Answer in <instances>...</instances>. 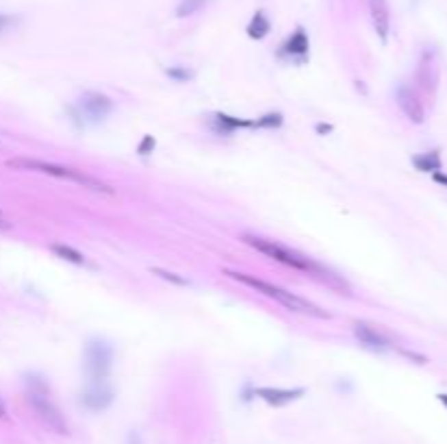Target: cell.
Instances as JSON below:
<instances>
[{
	"label": "cell",
	"mask_w": 447,
	"mask_h": 444,
	"mask_svg": "<svg viewBox=\"0 0 447 444\" xmlns=\"http://www.w3.org/2000/svg\"><path fill=\"white\" fill-rule=\"evenodd\" d=\"M5 229H11V222L3 216V211H0V231H5Z\"/></svg>",
	"instance_id": "obj_26"
},
{
	"label": "cell",
	"mask_w": 447,
	"mask_h": 444,
	"mask_svg": "<svg viewBox=\"0 0 447 444\" xmlns=\"http://www.w3.org/2000/svg\"><path fill=\"white\" fill-rule=\"evenodd\" d=\"M434 179H437L439 183H445V185H447V177H443V174H434Z\"/></svg>",
	"instance_id": "obj_28"
},
{
	"label": "cell",
	"mask_w": 447,
	"mask_h": 444,
	"mask_svg": "<svg viewBox=\"0 0 447 444\" xmlns=\"http://www.w3.org/2000/svg\"><path fill=\"white\" fill-rule=\"evenodd\" d=\"M212 129H214V133L218 135H231L233 131H238V129H253V120H244V118H236V116L218 112L212 118Z\"/></svg>",
	"instance_id": "obj_14"
},
{
	"label": "cell",
	"mask_w": 447,
	"mask_h": 444,
	"mask_svg": "<svg viewBox=\"0 0 447 444\" xmlns=\"http://www.w3.org/2000/svg\"><path fill=\"white\" fill-rule=\"evenodd\" d=\"M205 3H207V0H181L179 7H177V16L179 18L192 16V14H196L199 9H203Z\"/></svg>",
	"instance_id": "obj_19"
},
{
	"label": "cell",
	"mask_w": 447,
	"mask_h": 444,
	"mask_svg": "<svg viewBox=\"0 0 447 444\" xmlns=\"http://www.w3.org/2000/svg\"><path fill=\"white\" fill-rule=\"evenodd\" d=\"M9 168H16V170H31V172H40V174H49L55 179H62V181H70L77 185H84L92 192H101V194H114V190L94 179L81 170H75V168L68 166H60V164H51V161H42V159H31V157H16L7 161Z\"/></svg>",
	"instance_id": "obj_3"
},
{
	"label": "cell",
	"mask_w": 447,
	"mask_h": 444,
	"mask_svg": "<svg viewBox=\"0 0 447 444\" xmlns=\"http://www.w3.org/2000/svg\"><path fill=\"white\" fill-rule=\"evenodd\" d=\"M268 33H270V20L266 18L264 11H255L251 22L246 24V35L251 40H264Z\"/></svg>",
	"instance_id": "obj_15"
},
{
	"label": "cell",
	"mask_w": 447,
	"mask_h": 444,
	"mask_svg": "<svg viewBox=\"0 0 447 444\" xmlns=\"http://www.w3.org/2000/svg\"><path fill=\"white\" fill-rule=\"evenodd\" d=\"M114 366V349L105 340H90L84 351V368L90 383H105Z\"/></svg>",
	"instance_id": "obj_5"
},
{
	"label": "cell",
	"mask_w": 447,
	"mask_h": 444,
	"mask_svg": "<svg viewBox=\"0 0 447 444\" xmlns=\"http://www.w3.org/2000/svg\"><path fill=\"white\" fill-rule=\"evenodd\" d=\"M166 75H168L175 83H188V81H192L194 72L188 70V68H183V66H175V68H168V70H166Z\"/></svg>",
	"instance_id": "obj_20"
},
{
	"label": "cell",
	"mask_w": 447,
	"mask_h": 444,
	"mask_svg": "<svg viewBox=\"0 0 447 444\" xmlns=\"http://www.w3.org/2000/svg\"><path fill=\"white\" fill-rule=\"evenodd\" d=\"M281 125H284V114H281V112H268L262 118L253 120V129H270V131H275Z\"/></svg>",
	"instance_id": "obj_17"
},
{
	"label": "cell",
	"mask_w": 447,
	"mask_h": 444,
	"mask_svg": "<svg viewBox=\"0 0 447 444\" xmlns=\"http://www.w3.org/2000/svg\"><path fill=\"white\" fill-rule=\"evenodd\" d=\"M242 242L244 244H249L253 250H257V253H262L264 257L268 259H273L277 263H284V266L292 268V270H299V272H314L316 268V261L310 259V257H305L301 253H297V250H292L284 244H279L275 242V239H268V237H262V235H253V233H244L242 235Z\"/></svg>",
	"instance_id": "obj_4"
},
{
	"label": "cell",
	"mask_w": 447,
	"mask_h": 444,
	"mask_svg": "<svg viewBox=\"0 0 447 444\" xmlns=\"http://www.w3.org/2000/svg\"><path fill=\"white\" fill-rule=\"evenodd\" d=\"M369 14H371V22H373L375 33H378V38L386 42L388 29H391V14H388L386 0H369Z\"/></svg>",
	"instance_id": "obj_13"
},
{
	"label": "cell",
	"mask_w": 447,
	"mask_h": 444,
	"mask_svg": "<svg viewBox=\"0 0 447 444\" xmlns=\"http://www.w3.org/2000/svg\"><path fill=\"white\" fill-rule=\"evenodd\" d=\"M354 335L364 349H369V351L386 353L393 349V342L388 340L380 329L367 325V322H354Z\"/></svg>",
	"instance_id": "obj_10"
},
{
	"label": "cell",
	"mask_w": 447,
	"mask_h": 444,
	"mask_svg": "<svg viewBox=\"0 0 447 444\" xmlns=\"http://www.w3.org/2000/svg\"><path fill=\"white\" fill-rule=\"evenodd\" d=\"M51 250H53V253L60 257V259H64V261H68V263H75V266H84V263H86L84 253H79L77 248L68 246V244H51Z\"/></svg>",
	"instance_id": "obj_16"
},
{
	"label": "cell",
	"mask_w": 447,
	"mask_h": 444,
	"mask_svg": "<svg viewBox=\"0 0 447 444\" xmlns=\"http://www.w3.org/2000/svg\"><path fill=\"white\" fill-rule=\"evenodd\" d=\"M79 112L90 122H103L114 112V103L110 96H105L101 92H84L79 101Z\"/></svg>",
	"instance_id": "obj_7"
},
{
	"label": "cell",
	"mask_w": 447,
	"mask_h": 444,
	"mask_svg": "<svg viewBox=\"0 0 447 444\" xmlns=\"http://www.w3.org/2000/svg\"><path fill=\"white\" fill-rule=\"evenodd\" d=\"M127 444H142V440H140V436L136 434V431H129V436H127Z\"/></svg>",
	"instance_id": "obj_25"
},
{
	"label": "cell",
	"mask_w": 447,
	"mask_h": 444,
	"mask_svg": "<svg viewBox=\"0 0 447 444\" xmlns=\"http://www.w3.org/2000/svg\"><path fill=\"white\" fill-rule=\"evenodd\" d=\"M153 274H157V277H162V279H166V281H173V283H177V285H186L188 281L183 279V277H177L175 272H168V270H162V268H153L151 270Z\"/></svg>",
	"instance_id": "obj_22"
},
{
	"label": "cell",
	"mask_w": 447,
	"mask_h": 444,
	"mask_svg": "<svg viewBox=\"0 0 447 444\" xmlns=\"http://www.w3.org/2000/svg\"><path fill=\"white\" fill-rule=\"evenodd\" d=\"M225 274H229L231 279L240 281L242 285L253 287L255 292H260V294H264V296H268V298H273V301H277L279 305H284V307L290 309V311H297V314H305V316H314V318H321V320H327V318H329L327 311L321 309L319 305H314L312 301H308V298L292 294V292H288V290H284V287H279V285L270 283V281L257 279V277H253V274L233 272V270H227Z\"/></svg>",
	"instance_id": "obj_2"
},
{
	"label": "cell",
	"mask_w": 447,
	"mask_h": 444,
	"mask_svg": "<svg viewBox=\"0 0 447 444\" xmlns=\"http://www.w3.org/2000/svg\"><path fill=\"white\" fill-rule=\"evenodd\" d=\"M305 388H255V397L270 407H284L292 401H299Z\"/></svg>",
	"instance_id": "obj_11"
},
{
	"label": "cell",
	"mask_w": 447,
	"mask_h": 444,
	"mask_svg": "<svg viewBox=\"0 0 447 444\" xmlns=\"http://www.w3.org/2000/svg\"><path fill=\"white\" fill-rule=\"evenodd\" d=\"M155 144H157L155 138H153V135H144L142 142L138 144V153L142 155V157H146V155H151L153 151H155Z\"/></svg>",
	"instance_id": "obj_21"
},
{
	"label": "cell",
	"mask_w": 447,
	"mask_h": 444,
	"mask_svg": "<svg viewBox=\"0 0 447 444\" xmlns=\"http://www.w3.org/2000/svg\"><path fill=\"white\" fill-rule=\"evenodd\" d=\"M316 131H319V133H329V131H332V125L321 122V125H316Z\"/></svg>",
	"instance_id": "obj_27"
},
{
	"label": "cell",
	"mask_w": 447,
	"mask_h": 444,
	"mask_svg": "<svg viewBox=\"0 0 447 444\" xmlns=\"http://www.w3.org/2000/svg\"><path fill=\"white\" fill-rule=\"evenodd\" d=\"M0 421H9V412H7V405H5V401H3V397H0Z\"/></svg>",
	"instance_id": "obj_24"
},
{
	"label": "cell",
	"mask_w": 447,
	"mask_h": 444,
	"mask_svg": "<svg viewBox=\"0 0 447 444\" xmlns=\"http://www.w3.org/2000/svg\"><path fill=\"white\" fill-rule=\"evenodd\" d=\"M308 55H310V40L303 27L295 29V33L288 35L286 42L279 48V57L290 64H305L308 62Z\"/></svg>",
	"instance_id": "obj_8"
},
{
	"label": "cell",
	"mask_w": 447,
	"mask_h": 444,
	"mask_svg": "<svg viewBox=\"0 0 447 444\" xmlns=\"http://www.w3.org/2000/svg\"><path fill=\"white\" fill-rule=\"evenodd\" d=\"M395 99H397V105H399V109H402V114L413 125H421L423 120H426V105H423L419 90L402 83L395 92Z\"/></svg>",
	"instance_id": "obj_6"
},
{
	"label": "cell",
	"mask_w": 447,
	"mask_h": 444,
	"mask_svg": "<svg viewBox=\"0 0 447 444\" xmlns=\"http://www.w3.org/2000/svg\"><path fill=\"white\" fill-rule=\"evenodd\" d=\"M413 164H415V168H419L421 172H437L441 168V161L434 153L417 155V157H413Z\"/></svg>",
	"instance_id": "obj_18"
},
{
	"label": "cell",
	"mask_w": 447,
	"mask_h": 444,
	"mask_svg": "<svg viewBox=\"0 0 447 444\" xmlns=\"http://www.w3.org/2000/svg\"><path fill=\"white\" fill-rule=\"evenodd\" d=\"M25 388H27V403L35 412V416H38V421L57 436H70V425L66 421V416L62 414V410L51 399V388L46 379L35 373L25 375Z\"/></svg>",
	"instance_id": "obj_1"
},
{
	"label": "cell",
	"mask_w": 447,
	"mask_h": 444,
	"mask_svg": "<svg viewBox=\"0 0 447 444\" xmlns=\"http://www.w3.org/2000/svg\"><path fill=\"white\" fill-rule=\"evenodd\" d=\"M81 407L88 412H105L114 403V390L105 383H90V386L79 394Z\"/></svg>",
	"instance_id": "obj_9"
},
{
	"label": "cell",
	"mask_w": 447,
	"mask_h": 444,
	"mask_svg": "<svg viewBox=\"0 0 447 444\" xmlns=\"http://www.w3.org/2000/svg\"><path fill=\"white\" fill-rule=\"evenodd\" d=\"M417 81H419V88H421L423 96H434V92H437V83H439V75H437V68H434L430 53H423V57H421V64L417 68Z\"/></svg>",
	"instance_id": "obj_12"
},
{
	"label": "cell",
	"mask_w": 447,
	"mask_h": 444,
	"mask_svg": "<svg viewBox=\"0 0 447 444\" xmlns=\"http://www.w3.org/2000/svg\"><path fill=\"white\" fill-rule=\"evenodd\" d=\"M14 24H16L14 18H11V16H5V14H0V33L7 31L9 27H14Z\"/></svg>",
	"instance_id": "obj_23"
},
{
	"label": "cell",
	"mask_w": 447,
	"mask_h": 444,
	"mask_svg": "<svg viewBox=\"0 0 447 444\" xmlns=\"http://www.w3.org/2000/svg\"><path fill=\"white\" fill-rule=\"evenodd\" d=\"M439 401L447 407V394H439Z\"/></svg>",
	"instance_id": "obj_29"
}]
</instances>
